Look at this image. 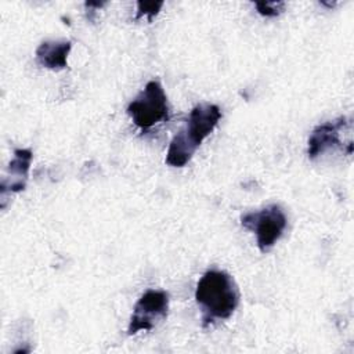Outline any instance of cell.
Returning a JSON list of instances; mask_svg holds the SVG:
<instances>
[{"instance_id":"52a82bcc","label":"cell","mask_w":354,"mask_h":354,"mask_svg":"<svg viewBox=\"0 0 354 354\" xmlns=\"http://www.w3.org/2000/svg\"><path fill=\"white\" fill-rule=\"evenodd\" d=\"M32 158L33 153L28 148H18L14 151V158L8 165V174L1 181V201L6 199L7 194H15L25 189Z\"/></svg>"},{"instance_id":"ba28073f","label":"cell","mask_w":354,"mask_h":354,"mask_svg":"<svg viewBox=\"0 0 354 354\" xmlns=\"http://www.w3.org/2000/svg\"><path fill=\"white\" fill-rule=\"evenodd\" d=\"M71 48L69 40H46L36 48V59L44 68L64 69Z\"/></svg>"},{"instance_id":"30bf717a","label":"cell","mask_w":354,"mask_h":354,"mask_svg":"<svg viewBox=\"0 0 354 354\" xmlns=\"http://www.w3.org/2000/svg\"><path fill=\"white\" fill-rule=\"evenodd\" d=\"M162 6H163V1H138L137 3V7H138V10H137V15H136V18L138 19V18H141L142 15H147L148 17V19L151 21L158 12H159V10L162 8Z\"/></svg>"},{"instance_id":"9c48e42d","label":"cell","mask_w":354,"mask_h":354,"mask_svg":"<svg viewBox=\"0 0 354 354\" xmlns=\"http://www.w3.org/2000/svg\"><path fill=\"white\" fill-rule=\"evenodd\" d=\"M254 7L257 8L259 14L264 17H275L279 12H282L285 3L283 1H257L254 3Z\"/></svg>"},{"instance_id":"277c9868","label":"cell","mask_w":354,"mask_h":354,"mask_svg":"<svg viewBox=\"0 0 354 354\" xmlns=\"http://www.w3.org/2000/svg\"><path fill=\"white\" fill-rule=\"evenodd\" d=\"M241 224L256 234L260 252L267 253L282 236L288 220L282 207L277 203H272L261 210L242 214Z\"/></svg>"},{"instance_id":"3957f363","label":"cell","mask_w":354,"mask_h":354,"mask_svg":"<svg viewBox=\"0 0 354 354\" xmlns=\"http://www.w3.org/2000/svg\"><path fill=\"white\" fill-rule=\"evenodd\" d=\"M127 113L134 124L148 130L169 119V104L166 93L158 80H149L138 95L127 105Z\"/></svg>"},{"instance_id":"8992f818","label":"cell","mask_w":354,"mask_h":354,"mask_svg":"<svg viewBox=\"0 0 354 354\" xmlns=\"http://www.w3.org/2000/svg\"><path fill=\"white\" fill-rule=\"evenodd\" d=\"M350 130H351V119L346 116H340L336 120L318 124L311 131V136L308 138V148H307L308 158L315 159L335 147L343 148L344 144H342V134Z\"/></svg>"},{"instance_id":"6da1fadb","label":"cell","mask_w":354,"mask_h":354,"mask_svg":"<svg viewBox=\"0 0 354 354\" xmlns=\"http://www.w3.org/2000/svg\"><path fill=\"white\" fill-rule=\"evenodd\" d=\"M195 300L202 314V325L230 318L239 304V290L234 278L223 270H207L198 281Z\"/></svg>"},{"instance_id":"7a4b0ae2","label":"cell","mask_w":354,"mask_h":354,"mask_svg":"<svg viewBox=\"0 0 354 354\" xmlns=\"http://www.w3.org/2000/svg\"><path fill=\"white\" fill-rule=\"evenodd\" d=\"M221 119V111L216 104L195 105L184 127L171 138L166 152V163L173 167L185 166L202 141L214 130Z\"/></svg>"},{"instance_id":"5b68a950","label":"cell","mask_w":354,"mask_h":354,"mask_svg":"<svg viewBox=\"0 0 354 354\" xmlns=\"http://www.w3.org/2000/svg\"><path fill=\"white\" fill-rule=\"evenodd\" d=\"M169 293L159 289H148L136 303L127 335H136L140 330H151L167 317Z\"/></svg>"}]
</instances>
